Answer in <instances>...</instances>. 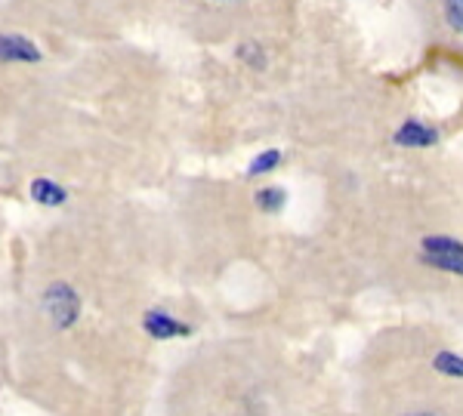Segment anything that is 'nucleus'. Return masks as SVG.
<instances>
[{"label":"nucleus","mask_w":463,"mask_h":416,"mask_svg":"<svg viewBox=\"0 0 463 416\" xmlns=\"http://www.w3.org/2000/svg\"><path fill=\"white\" fill-rule=\"evenodd\" d=\"M420 259L433 268H442V272H451V275L463 277V244L454 241V237H445V235L423 237Z\"/></svg>","instance_id":"f257e3e1"},{"label":"nucleus","mask_w":463,"mask_h":416,"mask_svg":"<svg viewBox=\"0 0 463 416\" xmlns=\"http://www.w3.org/2000/svg\"><path fill=\"white\" fill-rule=\"evenodd\" d=\"M44 308L59 327H71L81 315V296L68 287V284H53L44 293Z\"/></svg>","instance_id":"f03ea898"},{"label":"nucleus","mask_w":463,"mask_h":416,"mask_svg":"<svg viewBox=\"0 0 463 416\" xmlns=\"http://www.w3.org/2000/svg\"><path fill=\"white\" fill-rule=\"evenodd\" d=\"M395 142L401 148H429V145L439 142V130L426 127L420 121H405L399 130H395Z\"/></svg>","instance_id":"7ed1b4c3"},{"label":"nucleus","mask_w":463,"mask_h":416,"mask_svg":"<svg viewBox=\"0 0 463 416\" xmlns=\"http://www.w3.org/2000/svg\"><path fill=\"white\" fill-rule=\"evenodd\" d=\"M145 330H149V336H155V339H173V336H189L191 327H185L182 321H176L173 315L167 312H149L142 318Z\"/></svg>","instance_id":"20e7f679"},{"label":"nucleus","mask_w":463,"mask_h":416,"mask_svg":"<svg viewBox=\"0 0 463 416\" xmlns=\"http://www.w3.org/2000/svg\"><path fill=\"white\" fill-rule=\"evenodd\" d=\"M0 52L6 62H41V50L22 34H3L0 41Z\"/></svg>","instance_id":"39448f33"},{"label":"nucleus","mask_w":463,"mask_h":416,"mask_svg":"<svg viewBox=\"0 0 463 416\" xmlns=\"http://www.w3.org/2000/svg\"><path fill=\"white\" fill-rule=\"evenodd\" d=\"M31 197H35L41 207H59V204L68 201V191L62 185H56L53 179H35L31 182Z\"/></svg>","instance_id":"423d86ee"},{"label":"nucleus","mask_w":463,"mask_h":416,"mask_svg":"<svg viewBox=\"0 0 463 416\" xmlns=\"http://www.w3.org/2000/svg\"><path fill=\"white\" fill-rule=\"evenodd\" d=\"M284 201H287V191L278 188V185L256 191V204H260V210H266V213H278V210L284 207Z\"/></svg>","instance_id":"0eeeda50"},{"label":"nucleus","mask_w":463,"mask_h":416,"mask_svg":"<svg viewBox=\"0 0 463 416\" xmlns=\"http://www.w3.org/2000/svg\"><path fill=\"white\" fill-rule=\"evenodd\" d=\"M278 164H281V151L269 148V151H263V155H256L254 161H250L247 176H263V173H269V170H275Z\"/></svg>","instance_id":"6e6552de"},{"label":"nucleus","mask_w":463,"mask_h":416,"mask_svg":"<svg viewBox=\"0 0 463 416\" xmlns=\"http://www.w3.org/2000/svg\"><path fill=\"white\" fill-rule=\"evenodd\" d=\"M435 370L445 376H463V358L460 355H451V352H439L435 355Z\"/></svg>","instance_id":"1a4fd4ad"},{"label":"nucleus","mask_w":463,"mask_h":416,"mask_svg":"<svg viewBox=\"0 0 463 416\" xmlns=\"http://www.w3.org/2000/svg\"><path fill=\"white\" fill-rule=\"evenodd\" d=\"M238 59H241L244 65H250V68H263L266 65V56H263V46L260 43H241L238 46Z\"/></svg>","instance_id":"9d476101"},{"label":"nucleus","mask_w":463,"mask_h":416,"mask_svg":"<svg viewBox=\"0 0 463 416\" xmlns=\"http://www.w3.org/2000/svg\"><path fill=\"white\" fill-rule=\"evenodd\" d=\"M445 19L454 31L463 34V0H445Z\"/></svg>","instance_id":"9b49d317"},{"label":"nucleus","mask_w":463,"mask_h":416,"mask_svg":"<svg viewBox=\"0 0 463 416\" xmlns=\"http://www.w3.org/2000/svg\"><path fill=\"white\" fill-rule=\"evenodd\" d=\"M411 416H433V413H411Z\"/></svg>","instance_id":"f8f14e48"}]
</instances>
